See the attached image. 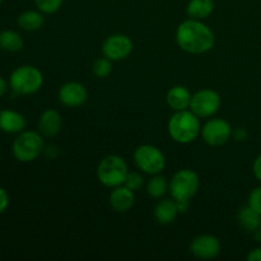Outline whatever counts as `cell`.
Instances as JSON below:
<instances>
[{
    "label": "cell",
    "instance_id": "13",
    "mask_svg": "<svg viewBox=\"0 0 261 261\" xmlns=\"http://www.w3.org/2000/svg\"><path fill=\"white\" fill-rule=\"evenodd\" d=\"M110 205L117 213H126L134 206L135 194L127 186L120 185L114 188L110 194Z\"/></svg>",
    "mask_w": 261,
    "mask_h": 261
},
{
    "label": "cell",
    "instance_id": "18",
    "mask_svg": "<svg viewBox=\"0 0 261 261\" xmlns=\"http://www.w3.org/2000/svg\"><path fill=\"white\" fill-rule=\"evenodd\" d=\"M237 222L242 229H245L249 233H254L257 229H260L261 216L251 206H242L237 213Z\"/></svg>",
    "mask_w": 261,
    "mask_h": 261
},
{
    "label": "cell",
    "instance_id": "23",
    "mask_svg": "<svg viewBox=\"0 0 261 261\" xmlns=\"http://www.w3.org/2000/svg\"><path fill=\"white\" fill-rule=\"evenodd\" d=\"M93 74L97 78H106L111 74L112 71V61L107 58H99L97 59L92 66Z\"/></svg>",
    "mask_w": 261,
    "mask_h": 261
},
{
    "label": "cell",
    "instance_id": "12",
    "mask_svg": "<svg viewBox=\"0 0 261 261\" xmlns=\"http://www.w3.org/2000/svg\"><path fill=\"white\" fill-rule=\"evenodd\" d=\"M59 101L66 107L75 109L83 106L88 99V91L86 87L78 82H68L59 89Z\"/></svg>",
    "mask_w": 261,
    "mask_h": 261
},
{
    "label": "cell",
    "instance_id": "16",
    "mask_svg": "<svg viewBox=\"0 0 261 261\" xmlns=\"http://www.w3.org/2000/svg\"><path fill=\"white\" fill-rule=\"evenodd\" d=\"M193 94L190 93L186 87L184 86H175L168 89L166 101L173 111H184V110L190 109V102Z\"/></svg>",
    "mask_w": 261,
    "mask_h": 261
},
{
    "label": "cell",
    "instance_id": "15",
    "mask_svg": "<svg viewBox=\"0 0 261 261\" xmlns=\"http://www.w3.org/2000/svg\"><path fill=\"white\" fill-rule=\"evenodd\" d=\"M25 117L20 112L5 109L0 111V130L7 134H19L25 129Z\"/></svg>",
    "mask_w": 261,
    "mask_h": 261
},
{
    "label": "cell",
    "instance_id": "27",
    "mask_svg": "<svg viewBox=\"0 0 261 261\" xmlns=\"http://www.w3.org/2000/svg\"><path fill=\"white\" fill-rule=\"evenodd\" d=\"M9 206V195L3 186H0V214L4 213Z\"/></svg>",
    "mask_w": 261,
    "mask_h": 261
},
{
    "label": "cell",
    "instance_id": "14",
    "mask_svg": "<svg viewBox=\"0 0 261 261\" xmlns=\"http://www.w3.org/2000/svg\"><path fill=\"white\" fill-rule=\"evenodd\" d=\"M63 120L60 112L54 109H47L40 115L38 119V132L42 137L54 138L60 133Z\"/></svg>",
    "mask_w": 261,
    "mask_h": 261
},
{
    "label": "cell",
    "instance_id": "17",
    "mask_svg": "<svg viewBox=\"0 0 261 261\" xmlns=\"http://www.w3.org/2000/svg\"><path fill=\"white\" fill-rule=\"evenodd\" d=\"M178 206L177 201L175 199H162L158 201V204L154 208V218L157 223L162 224V226H167L175 222L178 214Z\"/></svg>",
    "mask_w": 261,
    "mask_h": 261
},
{
    "label": "cell",
    "instance_id": "28",
    "mask_svg": "<svg viewBox=\"0 0 261 261\" xmlns=\"http://www.w3.org/2000/svg\"><path fill=\"white\" fill-rule=\"evenodd\" d=\"M252 172H254V176L256 177V180H259L261 182V154L257 155L256 160L254 161Z\"/></svg>",
    "mask_w": 261,
    "mask_h": 261
},
{
    "label": "cell",
    "instance_id": "5",
    "mask_svg": "<svg viewBox=\"0 0 261 261\" xmlns=\"http://www.w3.org/2000/svg\"><path fill=\"white\" fill-rule=\"evenodd\" d=\"M127 173V163L124 158L116 154L107 155L97 166V178L106 188L114 189L124 185Z\"/></svg>",
    "mask_w": 261,
    "mask_h": 261
},
{
    "label": "cell",
    "instance_id": "22",
    "mask_svg": "<svg viewBox=\"0 0 261 261\" xmlns=\"http://www.w3.org/2000/svg\"><path fill=\"white\" fill-rule=\"evenodd\" d=\"M170 182L165 176L153 175V177L147 184V194L153 199H162V196L167 193Z\"/></svg>",
    "mask_w": 261,
    "mask_h": 261
},
{
    "label": "cell",
    "instance_id": "8",
    "mask_svg": "<svg viewBox=\"0 0 261 261\" xmlns=\"http://www.w3.org/2000/svg\"><path fill=\"white\" fill-rule=\"evenodd\" d=\"M221 105L222 98L218 92L211 88H204L193 94L189 110L193 111L199 119H208L218 112Z\"/></svg>",
    "mask_w": 261,
    "mask_h": 261
},
{
    "label": "cell",
    "instance_id": "32",
    "mask_svg": "<svg viewBox=\"0 0 261 261\" xmlns=\"http://www.w3.org/2000/svg\"><path fill=\"white\" fill-rule=\"evenodd\" d=\"M2 3H3V0H0V4H2Z\"/></svg>",
    "mask_w": 261,
    "mask_h": 261
},
{
    "label": "cell",
    "instance_id": "4",
    "mask_svg": "<svg viewBox=\"0 0 261 261\" xmlns=\"http://www.w3.org/2000/svg\"><path fill=\"white\" fill-rule=\"evenodd\" d=\"M43 75L40 69L33 65H20L12 71L9 87L18 96H30L41 89Z\"/></svg>",
    "mask_w": 261,
    "mask_h": 261
},
{
    "label": "cell",
    "instance_id": "25",
    "mask_svg": "<svg viewBox=\"0 0 261 261\" xmlns=\"http://www.w3.org/2000/svg\"><path fill=\"white\" fill-rule=\"evenodd\" d=\"M143 184H144V178H143V176L139 172H137V171H132L130 172L129 171L126 178H125L124 185L127 186L130 190H133L135 193V191H139L142 189Z\"/></svg>",
    "mask_w": 261,
    "mask_h": 261
},
{
    "label": "cell",
    "instance_id": "21",
    "mask_svg": "<svg viewBox=\"0 0 261 261\" xmlns=\"http://www.w3.org/2000/svg\"><path fill=\"white\" fill-rule=\"evenodd\" d=\"M24 41L22 36L13 30H4L0 32V50L7 53H18L23 48Z\"/></svg>",
    "mask_w": 261,
    "mask_h": 261
},
{
    "label": "cell",
    "instance_id": "30",
    "mask_svg": "<svg viewBox=\"0 0 261 261\" xmlns=\"http://www.w3.org/2000/svg\"><path fill=\"white\" fill-rule=\"evenodd\" d=\"M8 88H9V82L5 81L4 76L0 75V97H3L7 94Z\"/></svg>",
    "mask_w": 261,
    "mask_h": 261
},
{
    "label": "cell",
    "instance_id": "9",
    "mask_svg": "<svg viewBox=\"0 0 261 261\" xmlns=\"http://www.w3.org/2000/svg\"><path fill=\"white\" fill-rule=\"evenodd\" d=\"M232 127L223 119H211L203 125L200 135L204 142L211 147H222L231 139Z\"/></svg>",
    "mask_w": 261,
    "mask_h": 261
},
{
    "label": "cell",
    "instance_id": "6",
    "mask_svg": "<svg viewBox=\"0 0 261 261\" xmlns=\"http://www.w3.org/2000/svg\"><path fill=\"white\" fill-rule=\"evenodd\" d=\"M199 186L200 180L198 173L189 168H184L172 176L168 190L176 201H190V199H193L198 193Z\"/></svg>",
    "mask_w": 261,
    "mask_h": 261
},
{
    "label": "cell",
    "instance_id": "20",
    "mask_svg": "<svg viewBox=\"0 0 261 261\" xmlns=\"http://www.w3.org/2000/svg\"><path fill=\"white\" fill-rule=\"evenodd\" d=\"M214 10L213 0H190L186 7L188 17L191 19H206Z\"/></svg>",
    "mask_w": 261,
    "mask_h": 261
},
{
    "label": "cell",
    "instance_id": "3",
    "mask_svg": "<svg viewBox=\"0 0 261 261\" xmlns=\"http://www.w3.org/2000/svg\"><path fill=\"white\" fill-rule=\"evenodd\" d=\"M45 152V142L40 132L23 130L17 134L12 144V153L18 162L30 163Z\"/></svg>",
    "mask_w": 261,
    "mask_h": 261
},
{
    "label": "cell",
    "instance_id": "29",
    "mask_svg": "<svg viewBox=\"0 0 261 261\" xmlns=\"http://www.w3.org/2000/svg\"><path fill=\"white\" fill-rule=\"evenodd\" d=\"M247 261H261V247L252 249L251 251L247 254Z\"/></svg>",
    "mask_w": 261,
    "mask_h": 261
},
{
    "label": "cell",
    "instance_id": "31",
    "mask_svg": "<svg viewBox=\"0 0 261 261\" xmlns=\"http://www.w3.org/2000/svg\"><path fill=\"white\" fill-rule=\"evenodd\" d=\"M259 232H260V234H261V224H260V229H259Z\"/></svg>",
    "mask_w": 261,
    "mask_h": 261
},
{
    "label": "cell",
    "instance_id": "7",
    "mask_svg": "<svg viewBox=\"0 0 261 261\" xmlns=\"http://www.w3.org/2000/svg\"><path fill=\"white\" fill-rule=\"evenodd\" d=\"M134 162L142 172L158 175L166 167V157L162 150L152 144H143L135 149Z\"/></svg>",
    "mask_w": 261,
    "mask_h": 261
},
{
    "label": "cell",
    "instance_id": "1",
    "mask_svg": "<svg viewBox=\"0 0 261 261\" xmlns=\"http://www.w3.org/2000/svg\"><path fill=\"white\" fill-rule=\"evenodd\" d=\"M176 42L185 53L200 55L213 48L216 37L213 31L203 20L189 18L178 24L176 30Z\"/></svg>",
    "mask_w": 261,
    "mask_h": 261
},
{
    "label": "cell",
    "instance_id": "24",
    "mask_svg": "<svg viewBox=\"0 0 261 261\" xmlns=\"http://www.w3.org/2000/svg\"><path fill=\"white\" fill-rule=\"evenodd\" d=\"M64 0H35V5L43 14H54L63 5Z\"/></svg>",
    "mask_w": 261,
    "mask_h": 261
},
{
    "label": "cell",
    "instance_id": "19",
    "mask_svg": "<svg viewBox=\"0 0 261 261\" xmlns=\"http://www.w3.org/2000/svg\"><path fill=\"white\" fill-rule=\"evenodd\" d=\"M17 23L20 30L27 31V32H35L42 27L45 23V18H43V13L40 10H25L18 15Z\"/></svg>",
    "mask_w": 261,
    "mask_h": 261
},
{
    "label": "cell",
    "instance_id": "26",
    "mask_svg": "<svg viewBox=\"0 0 261 261\" xmlns=\"http://www.w3.org/2000/svg\"><path fill=\"white\" fill-rule=\"evenodd\" d=\"M247 205L251 206L255 212L261 216V186L255 188L254 190L250 193L249 200H247Z\"/></svg>",
    "mask_w": 261,
    "mask_h": 261
},
{
    "label": "cell",
    "instance_id": "2",
    "mask_svg": "<svg viewBox=\"0 0 261 261\" xmlns=\"http://www.w3.org/2000/svg\"><path fill=\"white\" fill-rule=\"evenodd\" d=\"M168 134L178 144H190L201 132L200 119L190 110L175 111L167 125Z\"/></svg>",
    "mask_w": 261,
    "mask_h": 261
},
{
    "label": "cell",
    "instance_id": "10",
    "mask_svg": "<svg viewBox=\"0 0 261 261\" xmlns=\"http://www.w3.org/2000/svg\"><path fill=\"white\" fill-rule=\"evenodd\" d=\"M134 43L132 38L122 33L109 36L102 43V54L111 61L125 60L133 53Z\"/></svg>",
    "mask_w": 261,
    "mask_h": 261
},
{
    "label": "cell",
    "instance_id": "11",
    "mask_svg": "<svg viewBox=\"0 0 261 261\" xmlns=\"http://www.w3.org/2000/svg\"><path fill=\"white\" fill-rule=\"evenodd\" d=\"M221 241L213 234H200L190 244L191 254L201 260L216 259L221 254Z\"/></svg>",
    "mask_w": 261,
    "mask_h": 261
}]
</instances>
